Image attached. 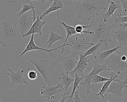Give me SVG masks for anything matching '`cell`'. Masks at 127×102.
I'll use <instances>...</instances> for the list:
<instances>
[{
  "label": "cell",
  "mask_w": 127,
  "mask_h": 102,
  "mask_svg": "<svg viewBox=\"0 0 127 102\" xmlns=\"http://www.w3.org/2000/svg\"><path fill=\"white\" fill-rule=\"evenodd\" d=\"M25 39L13 22V19L0 16V44L4 47L13 46Z\"/></svg>",
  "instance_id": "6da1fadb"
},
{
  "label": "cell",
  "mask_w": 127,
  "mask_h": 102,
  "mask_svg": "<svg viewBox=\"0 0 127 102\" xmlns=\"http://www.w3.org/2000/svg\"><path fill=\"white\" fill-rule=\"evenodd\" d=\"M90 25V27L88 30H84L83 34H88L90 37L91 43L95 45L101 41L108 49V43L112 40L110 29L115 24L108 25L104 21L102 16H100L93 18Z\"/></svg>",
  "instance_id": "7a4b0ae2"
},
{
  "label": "cell",
  "mask_w": 127,
  "mask_h": 102,
  "mask_svg": "<svg viewBox=\"0 0 127 102\" xmlns=\"http://www.w3.org/2000/svg\"><path fill=\"white\" fill-rule=\"evenodd\" d=\"M106 9L101 0H78L74 7L75 14L84 21L93 19L101 10Z\"/></svg>",
  "instance_id": "3957f363"
},
{
  "label": "cell",
  "mask_w": 127,
  "mask_h": 102,
  "mask_svg": "<svg viewBox=\"0 0 127 102\" xmlns=\"http://www.w3.org/2000/svg\"><path fill=\"white\" fill-rule=\"evenodd\" d=\"M29 63L35 67L43 77L45 83L47 84L50 83V79L54 75H56L54 71L55 63L50 64L48 60L40 58H31L29 61Z\"/></svg>",
  "instance_id": "277c9868"
},
{
  "label": "cell",
  "mask_w": 127,
  "mask_h": 102,
  "mask_svg": "<svg viewBox=\"0 0 127 102\" xmlns=\"http://www.w3.org/2000/svg\"><path fill=\"white\" fill-rule=\"evenodd\" d=\"M91 39L89 36L86 37H78L74 35L70 36L66 41L65 47L69 46L71 49L73 57L78 54L80 52L88 49L94 44L91 43Z\"/></svg>",
  "instance_id": "5b68a950"
},
{
  "label": "cell",
  "mask_w": 127,
  "mask_h": 102,
  "mask_svg": "<svg viewBox=\"0 0 127 102\" xmlns=\"http://www.w3.org/2000/svg\"><path fill=\"white\" fill-rule=\"evenodd\" d=\"M116 54H111L106 60V64L109 71H115L117 75H121L123 72L127 69V64L126 61L122 60L121 57L124 53L116 50Z\"/></svg>",
  "instance_id": "8992f818"
},
{
  "label": "cell",
  "mask_w": 127,
  "mask_h": 102,
  "mask_svg": "<svg viewBox=\"0 0 127 102\" xmlns=\"http://www.w3.org/2000/svg\"><path fill=\"white\" fill-rule=\"evenodd\" d=\"M13 19L14 24L23 36L29 31L33 23V16H30L28 12L21 15L16 13Z\"/></svg>",
  "instance_id": "52a82bcc"
},
{
  "label": "cell",
  "mask_w": 127,
  "mask_h": 102,
  "mask_svg": "<svg viewBox=\"0 0 127 102\" xmlns=\"http://www.w3.org/2000/svg\"><path fill=\"white\" fill-rule=\"evenodd\" d=\"M93 69L92 71L89 73L85 74L84 78V81L81 82L80 84L83 85L86 90V92L87 93H90V90L93 87V85L92 84L91 80L94 76L98 75L101 72L104 71H109L108 68L106 64L101 65L99 64L97 61H94Z\"/></svg>",
  "instance_id": "ba28073f"
},
{
  "label": "cell",
  "mask_w": 127,
  "mask_h": 102,
  "mask_svg": "<svg viewBox=\"0 0 127 102\" xmlns=\"http://www.w3.org/2000/svg\"><path fill=\"white\" fill-rule=\"evenodd\" d=\"M127 78L124 80L116 78L111 82L107 90L104 94V96L106 97L109 93L111 94L113 96L121 98L123 96V90L127 88Z\"/></svg>",
  "instance_id": "9c48e42d"
},
{
  "label": "cell",
  "mask_w": 127,
  "mask_h": 102,
  "mask_svg": "<svg viewBox=\"0 0 127 102\" xmlns=\"http://www.w3.org/2000/svg\"><path fill=\"white\" fill-rule=\"evenodd\" d=\"M61 87V84H59L55 87H53L51 83L48 84L47 86H43L41 89L40 95L48 102H50L56 99H59L60 93L64 90L61 88L59 90L58 88Z\"/></svg>",
  "instance_id": "30bf717a"
},
{
  "label": "cell",
  "mask_w": 127,
  "mask_h": 102,
  "mask_svg": "<svg viewBox=\"0 0 127 102\" xmlns=\"http://www.w3.org/2000/svg\"><path fill=\"white\" fill-rule=\"evenodd\" d=\"M72 55L69 54L67 56H63L59 55L58 60L63 67L65 72L69 75L74 70L77 64L78 61L75 60Z\"/></svg>",
  "instance_id": "8fae6325"
},
{
  "label": "cell",
  "mask_w": 127,
  "mask_h": 102,
  "mask_svg": "<svg viewBox=\"0 0 127 102\" xmlns=\"http://www.w3.org/2000/svg\"><path fill=\"white\" fill-rule=\"evenodd\" d=\"M8 71L9 72L6 73V75L9 76L10 79V82L9 85L13 86L16 85L25 84L29 85V83L24 76V70L19 69L15 72L10 69H8Z\"/></svg>",
  "instance_id": "7c38bea8"
},
{
  "label": "cell",
  "mask_w": 127,
  "mask_h": 102,
  "mask_svg": "<svg viewBox=\"0 0 127 102\" xmlns=\"http://www.w3.org/2000/svg\"><path fill=\"white\" fill-rule=\"evenodd\" d=\"M34 35H35V34H32L30 41L28 43L27 45H26V47L24 51L21 53L20 56H23L25 53L28 52L30 51H33V50H40V51H44L48 52L52 58H55L56 57L55 56L52 54L51 52L53 51H56L59 49L62 48L63 45L59 46L57 48H54L50 49H46L41 48V47L38 46L35 43V41H34Z\"/></svg>",
  "instance_id": "4fadbf2b"
},
{
  "label": "cell",
  "mask_w": 127,
  "mask_h": 102,
  "mask_svg": "<svg viewBox=\"0 0 127 102\" xmlns=\"http://www.w3.org/2000/svg\"><path fill=\"white\" fill-rule=\"evenodd\" d=\"M111 36L114 40H118L119 46H127V29L120 27L116 30L111 31Z\"/></svg>",
  "instance_id": "5bb4252c"
},
{
  "label": "cell",
  "mask_w": 127,
  "mask_h": 102,
  "mask_svg": "<svg viewBox=\"0 0 127 102\" xmlns=\"http://www.w3.org/2000/svg\"><path fill=\"white\" fill-rule=\"evenodd\" d=\"M80 56L79 61L78 62L77 64L76 67L74 69L73 71H72L70 74H75L77 73L79 76L83 75L84 71L87 68H88V63L89 62V56L84 57L83 52H80L78 53Z\"/></svg>",
  "instance_id": "9a60e30c"
},
{
  "label": "cell",
  "mask_w": 127,
  "mask_h": 102,
  "mask_svg": "<svg viewBox=\"0 0 127 102\" xmlns=\"http://www.w3.org/2000/svg\"><path fill=\"white\" fill-rule=\"evenodd\" d=\"M46 23V21H42V19L40 18L39 15L37 16L35 20L33 22L32 25L29 31L23 35V37L25 38L26 37L33 33H37L39 35H41L42 33V29Z\"/></svg>",
  "instance_id": "2e32d148"
},
{
  "label": "cell",
  "mask_w": 127,
  "mask_h": 102,
  "mask_svg": "<svg viewBox=\"0 0 127 102\" xmlns=\"http://www.w3.org/2000/svg\"><path fill=\"white\" fill-rule=\"evenodd\" d=\"M110 78L108 81L103 82L104 85L102 87L101 89L99 90V92L95 95L96 96H100L102 98V100L100 101H97V102H109L110 101H108L106 99L104 96V94L106 93V91L108 89V88L109 87L111 82L113 81L115 79L118 77V75H116L115 73L113 72H111L110 73Z\"/></svg>",
  "instance_id": "e0dca14e"
},
{
  "label": "cell",
  "mask_w": 127,
  "mask_h": 102,
  "mask_svg": "<svg viewBox=\"0 0 127 102\" xmlns=\"http://www.w3.org/2000/svg\"><path fill=\"white\" fill-rule=\"evenodd\" d=\"M60 80L61 81V88L64 90L68 91L70 85L74 82V79L69 76L68 74L65 72H62L60 74L59 77Z\"/></svg>",
  "instance_id": "ac0fdd59"
},
{
  "label": "cell",
  "mask_w": 127,
  "mask_h": 102,
  "mask_svg": "<svg viewBox=\"0 0 127 102\" xmlns=\"http://www.w3.org/2000/svg\"><path fill=\"white\" fill-rule=\"evenodd\" d=\"M64 7V4L61 0H54L53 3L51 4L50 7L46 10L42 15L39 16L40 18L42 19L47 15L50 14L51 12L58 11L59 9H62Z\"/></svg>",
  "instance_id": "d6986e66"
},
{
  "label": "cell",
  "mask_w": 127,
  "mask_h": 102,
  "mask_svg": "<svg viewBox=\"0 0 127 102\" xmlns=\"http://www.w3.org/2000/svg\"><path fill=\"white\" fill-rule=\"evenodd\" d=\"M121 48V47L118 45L116 48L103 52H98L97 53V54L95 56V59L98 62L105 61L107 58L110 55Z\"/></svg>",
  "instance_id": "ffe728a7"
},
{
  "label": "cell",
  "mask_w": 127,
  "mask_h": 102,
  "mask_svg": "<svg viewBox=\"0 0 127 102\" xmlns=\"http://www.w3.org/2000/svg\"><path fill=\"white\" fill-rule=\"evenodd\" d=\"M110 5L109 6V9L106 13L103 14L102 17L104 21L106 22L107 21V19L111 16H113V14L116 10L120 7V6L117 4L115 1H111L110 2Z\"/></svg>",
  "instance_id": "44dd1931"
},
{
  "label": "cell",
  "mask_w": 127,
  "mask_h": 102,
  "mask_svg": "<svg viewBox=\"0 0 127 102\" xmlns=\"http://www.w3.org/2000/svg\"><path fill=\"white\" fill-rule=\"evenodd\" d=\"M59 22L60 24H62L63 25L64 27L65 28L66 30V34H67V36H66V38L65 40V42H64V43L63 45L62 52L60 54L62 55L63 54L64 52V48L65 47V45L66 43V41H67L68 38L70 36L76 34H77V33H76V31H75L74 27L68 25L66 24L64 22Z\"/></svg>",
  "instance_id": "7402d4cb"
},
{
  "label": "cell",
  "mask_w": 127,
  "mask_h": 102,
  "mask_svg": "<svg viewBox=\"0 0 127 102\" xmlns=\"http://www.w3.org/2000/svg\"><path fill=\"white\" fill-rule=\"evenodd\" d=\"M75 78L74 81V85H73V89H72L71 94L70 96V98L67 100V102H72L74 93L75 92L77 89L80 88V87L79 86V85L80 84L81 81L83 80L84 76H85V75H83L81 76H79L77 73H75Z\"/></svg>",
  "instance_id": "603a6c76"
},
{
  "label": "cell",
  "mask_w": 127,
  "mask_h": 102,
  "mask_svg": "<svg viewBox=\"0 0 127 102\" xmlns=\"http://www.w3.org/2000/svg\"><path fill=\"white\" fill-rule=\"evenodd\" d=\"M64 37L63 36H61L54 32L53 31L51 30L50 35L48 40L47 42V43L49 48L51 46L52 44L56 41L63 40Z\"/></svg>",
  "instance_id": "cb8c5ba5"
},
{
  "label": "cell",
  "mask_w": 127,
  "mask_h": 102,
  "mask_svg": "<svg viewBox=\"0 0 127 102\" xmlns=\"http://www.w3.org/2000/svg\"><path fill=\"white\" fill-rule=\"evenodd\" d=\"M103 44V42L101 41L98 42L95 45L93 46L89 49L86 52H84L83 56L86 57L87 56H89L90 55H94L96 54L98 52L100 48L102 46Z\"/></svg>",
  "instance_id": "d4e9b609"
},
{
  "label": "cell",
  "mask_w": 127,
  "mask_h": 102,
  "mask_svg": "<svg viewBox=\"0 0 127 102\" xmlns=\"http://www.w3.org/2000/svg\"><path fill=\"white\" fill-rule=\"evenodd\" d=\"M35 7L34 6V4H26L25 3H23L22 4V7L21 10L18 12L17 13V14L21 15V14H23L27 12L28 10L31 9H32V10L33 13V19H35L36 18V16H35Z\"/></svg>",
  "instance_id": "484cf974"
},
{
  "label": "cell",
  "mask_w": 127,
  "mask_h": 102,
  "mask_svg": "<svg viewBox=\"0 0 127 102\" xmlns=\"http://www.w3.org/2000/svg\"><path fill=\"white\" fill-rule=\"evenodd\" d=\"M109 79V78H107L100 76L98 74V75H95L94 77L92 78L91 80V83L97 84L100 82H105L108 81Z\"/></svg>",
  "instance_id": "4316f807"
},
{
  "label": "cell",
  "mask_w": 127,
  "mask_h": 102,
  "mask_svg": "<svg viewBox=\"0 0 127 102\" xmlns=\"http://www.w3.org/2000/svg\"><path fill=\"white\" fill-rule=\"evenodd\" d=\"M90 25H82L77 24L74 26L75 31L77 33L83 34V32L84 29L88 28L90 27Z\"/></svg>",
  "instance_id": "83f0119b"
},
{
  "label": "cell",
  "mask_w": 127,
  "mask_h": 102,
  "mask_svg": "<svg viewBox=\"0 0 127 102\" xmlns=\"http://www.w3.org/2000/svg\"><path fill=\"white\" fill-rule=\"evenodd\" d=\"M27 76L30 80H35L38 78V73L34 70H30L28 73Z\"/></svg>",
  "instance_id": "f1b7e54d"
},
{
  "label": "cell",
  "mask_w": 127,
  "mask_h": 102,
  "mask_svg": "<svg viewBox=\"0 0 127 102\" xmlns=\"http://www.w3.org/2000/svg\"><path fill=\"white\" fill-rule=\"evenodd\" d=\"M121 13H118L117 14L118 17L115 19V21L116 22H121L122 23L127 22V16H122Z\"/></svg>",
  "instance_id": "f546056e"
},
{
  "label": "cell",
  "mask_w": 127,
  "mask_h": 102,
  "mask_svg": "<svg viewBox=\"0 0 127 102\" xmlns=\"http://www.w3.org/2000/svg\"><path fill=\"white\" fill-rule=\"evenodd\" d=\"M83 102L80 96H79V92L77 91H75L73 95L72 102Z\"/></svg>",
  "instance_id": "4dcf8cb0"
},
{
  "label": "cell",
  "mask_w": 127,
  "mask_h": 102,
  "mask_svg": "<svg viewBox=\"0 0 127 102\" xmlns=\"http://www.w3.org/2000/svg\"><path fill=\"white\" fill-rule=\"evenodd\" d=\"M123 6V13L124 15L127 13V0H121Z\"/></svg>",
  "instance_id": "1f68e13d"
},
{
  "label": "cell",
  "mask_w": 127,
  "mask_h": 102,
  "mask_svg": "<svg viewBox=\"0 0 127 102\" xmlns=\"http://www.w3.org/2000/svg\"><path fill=\"white\" fill-rule=\"evenodd\" d=\"M70 96H67L66 95V93H64L63 95L62 100H61L60 102H64L66 100L70 98Z\"/></svg>",
  "instance_id": "d6a6232c"
},
{
  "label": "cell",
  "mask_w": 127,
  "mask_h": 102,
  "mask_svg": "<svg viewBox=\"0 0 127 102\" xmlns=\"http://www.w3.org/2000/svg\"><path fill=\"white\" fill-rule=\"evenodd\" d=\"M18 0H10L9 1V2H11V3H15L17 2V1ZM25 0L27 1V2H28L30 4H32V3L31 2V1H30V0Z\"/></svg>",
  "instance_id": "836d02e7"
},
{
  "label": "cell",
  "mask_w": 127,
  "mask_h": 102,
  "mask_svg": "<svg viewBox=\"0 0 127 102\" xmlns=\"http://www.w3.org/2000/svg\"><path fill=\"white\" fill-rule=\"evenodd\" d=\"M120 27H122L125 28H127V23H121L119 25Z\"/></svg>",
  "instance_id": "e575fe53"
},
{
  "label": "cell",
  "mask_w": 127,
  "mask_h": 102,
  "mask_svg": "<svg viewBox=\"0 0 127 102\" xmlns=\"http://www.w3.org/2000/svg\"><path fill=\"white\" fill-rule=\"evenodd\" d=\"M127 59V56L123 55L121 57V59L123 61H126Z\"/></svg>",
  "instance_id": "d590c367"
},
{
  "label": "cell",
  "mask_w": 127,
  "mask_h": 102,
  "mask_svg": "<svg viewBox=\"0 0 127 102\" xmlns=\"http://www.w3.org/2000/svg\"><path fill=\"white\" fill-rule=\"evenodd\" d=\"M48 0L50 1H53L54 0H38L39 1H40L41 3H43V2H44L45 1Z\"/></svg>",
  "instance_id": "8d00e7d4"
},
{
  "label": "cell",
  "mask_w": 127,
  "mask_h": 102,
  "mask_svg": "<svg viewBox=\"0 0 127 102\" xmlns=\"http://www.w3.org/2000/svg\"><path fill=\"white\" fill-rule=\"evenodd\" d=\"M115 0H107V3H110L111 1H115Z\"/></svg>",
  "instance_id": "74e56055"
},
{
  "label": "cell",
  "mask_w": 127,
  "mask_h": 102,
  "mask_svg": "<svg viewBox=\"0 0 127 102\" xmlns=\"http://www.w3.org/2000/svg\"><path fill=\"white\" fill-rule=\"evenodd\" d=\"M72 0L74 1H75V2H76V1H78V0Z\"/></svg>",
  "instance_id": "f35d334b"
},
{
  "label": "cell",
  "mask_w": 127,
  "mask_h": 102,
  "mask_svg": "<svg viewBox=\"0 0 127 102\" xmlns=\"http://www.w3.org/2000/svg\"><path fill=\"white\" fill-rule=\"evenodd\" d=\"M0 102H1V100L0 98Z\"/></svg>",
  "instance_id": "ab89813d"
},
{
  "label": "cell",
  "mask_w": 127,
  "mask_h": 102,
  "mask_svg": "<svg viewBox=\"0 0 127 102\" xmlns=\"http://www.w3.org/2000/svg\"><path fill=\"white\" fill-rule=\"evenodd\" d=\"M126 63H127V60H126Z\"/></svg>",
  "instance_id": "60d3db41"
},
{
  "label": "cell",
  "mask_w": 127,
  "mask_h": 102,
  "mask_svg": "<svg viewBox=\"0 0 127 102\" xmlns=\"http://www.w3.org/2000/svg\"></svg>",
  "instance_id": "b9f144b4"
}]
</instances>
